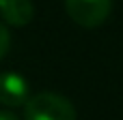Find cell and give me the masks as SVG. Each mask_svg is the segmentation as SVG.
I'll use <instances>...</instances> for the list:
<instances>
[{
  "label": "cell",
  "instance_id": "1",
  "mask_svg": "<svg viewBox=\"0 0 123 120\" xmlns=\"http://www.w3.org/2000/svg\"><path fill=\"white\" fill-rule=\"evenodd\" d=\"M24 120H76V107L56 92H39L24 105Z\"/></svg>",
  "mask_w": 123,
  "mask_h": 120
},
{
  "label": "cell",
  "instance_id": "2",
  "mask_svg": "<svg viewBox=\"0 0 123 120\" xmlns=\"http://www.w3.org/2000/svg\"><path fill=\"white\" fill-rule=\"evenodd\" d=\"M67 15L82 28H97L110 15L112 0H65Z\"/></svg>",
  "mask_w": 123,
  "mask_h": 120
},
{
  "label": "cell",
  "instance_id": "3",
  "mask_svg": "<svg viewBox=\"0 0 123 120\" xmlns=\"http://www.w3.org/2000/svg\"><path fill=\"white\" fill-rule=\"evenodd\" d=\"M28 82L17 73L0 75V103L6 107H19L28 101Z\"/></svg>",
  "mask_w": 123,
  "mask_h": 120
},
{
  "label": "cell",
  "instance_id": "4",
  "mask_svg": "<svg viewBox=\"0 0 123 120\" xmlns=\"http://www.w3.org/2000/svg\"><path fill=\"white\" fill-rule=\"evenodd\" d=\"M0 17L9 26H28L35 17L30 0H0Z\"/></svg>",
  "mask_w": 123,
  "mask_h": 120
},
{
  "label": "cell",
  "instance_id": "5",
  "mask_svg": "<svg viewBox=\"0 0 123 120\" xmlns=\"http://www.w3.org/2000/svg\"><path fill=\"white\" fill-rule=\"evenodd\" d=\"M9 47H11V34H9V30H6V26L0 21V60L6 56V52H9Z\"/></svg>",
  "mask_w": 123,
  "mask_h": 120
},
{
  "label": "cell",
  "instance_id": "6",
  "mask_svg": "<svg viewBox=\"0 0 123 120\" xmlns=\"http://www.w3.org/2000/svg\"><path fill=\"white\" fill-rule=\"evenodd\" d=\"M0 120H19V118L11 112H0Z\"/></svg>",
  "mask_w": 123,
  "mask_h": 120
}]
</instances>
